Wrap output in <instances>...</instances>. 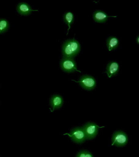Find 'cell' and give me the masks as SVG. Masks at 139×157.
I'll return each instance as SVG.
<instances>
[{
	"label": "cell",
	"mask_w": 139,
	"mask_h": 157,
	"mask_svg": "<svg viewBox=\"0 0 139 157\" xmlns=\"http://www.w3.org/2000/svg\"><path fill=\"white\" fill-rule=\"evenodd\" d=\"M119 71V65L118 63L115 61H111L107 64L105 72L107 74L108 77L111 78L116 75Z\"/></svg>",
	"instance_id": "10"
},
{
	"label": "cell",
	"mask_w": 139,
	"mask_h": 157,
	"mask_svg": "<svg viewBox=\"0 0 139 157\" xmlns=\"http://www.w3.org/2000/svg\"><path fill=\"white\" fill-rule=\"evenodd\" d=\"M117 16H110L102 10H96L93 14V18L96 23H103L107 21L109 17H116Z\"/></svg>",
	"instance_id": "9"
},
{
	"label": "cell",
	"mask_w": 139,
	"mask_h": 157,
	"mask_svg": "<svg viewBox=\"0 0 139 157\" xmlns=\"http://www.w3.org/2000/svg\"><path fill=\"white\" fill-rule=\"evenodd\" d=\"M69 136L73 142L78 144H81L87 140V137L82 127H75L71 130L69 133L63 134Z\"/></svg>",
	"instance_id": "2"
},
{
	"label": "cell",
	"mask_w": 139,
	"mask_h": 157,
	"mask_svg": "<svg viewBox=\"0 0 139 157\" xmlns=\"http://www.w3.org/2000/svg\"><path fill=\"white\" fill-rule=\"evenodd\" d=\"M16 9L18 13L23 16H29L32 12L38 11V10L32 9L30 5L25 2H20L18 3Z\"/></svg>",
	"instance_id": "7"
},
{
	"label": "cell",
	"mask_w": 139,
	"mask_h": 157,
	"mask_svg": "<svg viewBox=\"0 0 139 157\" xmlns=\"http://www.w3.org/2000/svg\"><path fill=\"white\" fill-rule=\"evenodd\" d=\"M60 65L61 69L67 73L81 72V71L78 70L76 62L72 58L63 57L60 60Z\"/></svg>",
	"instance_id": "3"
},
{
	"label": "cell",
	"mask_w": 139,
	"mask_h": 157,
	"mask_svg": "<svg viewBox=\"0 0 139 157\" xmlns=\"http://www.w3.org/2000/svg\"><path fill=\"white\" fill-rule=\"evenodd\" d=\"M136 42L137 44L139 45V36L138 35L136 37Z\"/></svg>",
	"instance_id": "15"
},
{
	"label": "cell",
	"mask_w": 139,
	"mask_h": 157,
	"mask_svg": "<svg viewBox=\"0 0 139 157\" xmlns=\"http://www.w3.org/2000/svg\"><path fill=\"white\" fill-rule=\"evenodd\" d=\"M10 27L9 22L5 18H0V34L6 33Z\"/></svg>",
	"instance_id": "13"
},
{
	"label": "cell",
	"mask_w": 139,
	"mask_h": 157,
	"mask_svg": "<svg viewBox=\"0 0 139 157\" xmlns=\"http://www.w3.org/2000/svg\"><path fill=\"white\" fill-rule=\"evenodd\" d=\"M76 157H93V155L88 151L83 150L78 152Z\"/></svg>",
	"instance_id": "14"
},
{
	"label": "cell",
	"mask_w": 139,
	"mask_h": 157,
	"mask_svg": "<svg viewBox=\"0 0 139 157\" xmlns=\"http://www.w3.org/2000/svg\"><path fill=\"white\" fill-rule=\"evenodd\" d=\"M63 21L68 26V33L67 35L69 33V29H71V26L74 21V13L71 12H67L64 13L63 16Z\"/></svg>",
	"instance_id": "12"
},
{
	"label": "cell",
	"mask_w": 139,
	"mask_h": 157,
	"mask_svg": "<svg viewBox=\"0 0 139 157\" xmlns=\"http://www.w3.org/2000/svg\"><path fill=\"white\" fill-rule=\"evenodd\" d=\"M104 126L100 127L97 124L93 122H87L83 125L82 128L87 140H92L97 136L99 128H104Z\"/></svg>",
	"instance_id": "6"
},
{
	"label": "cell",
	"mask_w": 139,
	"mask_h": 157,
	"mask_svg": "<svg viewBox=\"0 0 139 157\" xmlns=\"http://www.w3.org/2000/svg\"><path fill=\"white\" fill-rule=\"evenodd\" d=\"M64 100L61 96L59 94H56L52 95L50 99V108L51 111L52 112L56 109H60L63 105Z\"/></svg>",
	"instance_id": "8"
},
{
	"label": "cell",
	"mask_w": 139,
	"mask_h": 157,
	"mask_svg": "<svg viewBox=\"0 0 139 157\" xmlns=\"http://www.w3.org/2000/svg\"><path fill=\"white\" fill-rule=\"evenodd\" d=\"M81 49V45L77 40L75 39H69L62 45V55L63 57L74 58L80 53Z\"/></svg>",
	"instance_id": "1"
},
{
	"label": "cell",
	"mask_w": 139,
	"mask_h": 157,
	"mask_svg": "<svg viewBox=\"0 0 139 157\" xmlns=\"http://www.w3.org/2000/svg\"><path fill=\"white\" fill-rule=\"evenodd\" d=\"M119 45V39L115 36L108 37L106 40V45L108 51L115 50Z\"/></svg>",
	"instance_id": "11"
},
{
	"label": "cell",
	"mask_w": 139,
	"mask_h": 157,
	"mask_svg": "<svg viewBox=\"0 0 139 157\" xmlns=\"http://www.w3.org/2000/svg\"><path fill=\"white\" fill-rule=\"evenodd\" d=\"M128 142V137L126 134L122 131H115L112 136V146L122 147L126 145Z\"/></svg>",
	"instance_id": "5"
},
{
	"label": "cell",
	"mask_w": 139,
	"mask_h": 157,
	"mask_svg": "<svg viewBox=\"0 0 139 157\" xmlns=\"http://www.w3.org/2000/svg\"><path fill=\"white\" fill-rule=\"evenodd\" d=\"M72 81L79 83L83 89L89 91L94 89L97 84L96 79L90 75H83L80 77L78 81L75 80H72Z\"/></svg>",
	"instance_id": "4"
}]
</instances>
